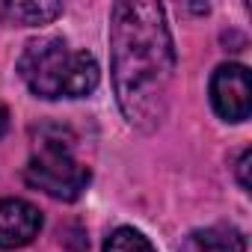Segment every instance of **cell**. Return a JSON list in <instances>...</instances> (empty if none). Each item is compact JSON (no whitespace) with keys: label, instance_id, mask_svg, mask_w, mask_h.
<instances>
[{"label":"cell","instance_id":"obj_2","mask_svg":"<svg viewBox=\"0 0 252 252\" xmlns=\"http://www.w3.org/2000/svg\"><path fill=\"white\" fill-rule=\"evenodd\" d=\"M18 71H21L24 83L30 86V92L36 98H48V101L86 98L89 92H95V86L101 80L95 57L89 51L68 48V42L57 39V36L27 42V48L18 60Z\"/></svg>","mask_w":252,"mask_h":252},{"label":"cell","instance_id":"obj_5","mask_svg":"<svg viewBox=\"0 0 252 252\" xmlns=\"http://www.w3.org/2000/svg\"><path fill=\"white\" fill-rule=\"evenodd\" d=\"M42 231V214L24 199H0V249H21Z\"/></svg>","mask_w":252,"mask_h":252},{"label":"cell","instance_id":"obj_7","mask_svg":"<svg viewBox=\"0 0 252 252\" xmlns=\"http://www.w3.org/2000/svg\"><path fill=\"white\" fill-rule=\"evenodd\" d=\"M63 15V3L54 0H6L0 3V18L18 27H42Z\"/></svg>","mask_w":252,"mask_h":252},{"label":"cell","instance_id":"obj_8","mask_svg":"<svg viewBox=\"0 0 252 252\" xmlns=\"http://www.w3.org/2000/svg\"><path fill=\"white\" fill-rule=\"evenodd\" d=\"M104 252H158L152 246V240L146 234H140L131 225H122L116 228L107 240H104Z\"/></svg>","mask_w":252,"mask_h":252},{"label":"cell","instance_id":"obj_1","mask_svg":"<svg viewBox=\"0 0 252 252\" xmlns=\"http://www.w3.org/2000/svg\"><path fill=\"white\" fill-rule=\"evenodd\" d=\"M110 60L119 107L134 128L152 131L169 107L175 48L163 6L119 0L110 12Z\"/></svg>","mask_w":252,"mask_h":252},{"label":"cell","instance_id":"obj_9","mask_svg":"<svg viewBox=\"0 0 252 252\" xmlns=\"http://www.w3.org/2000/svg\"><path fill=\"white\" fill-rule=\"evenodd\" d=\"M249 160H252V152L246 149L240 158H237V181L243 190H249Z\"/></svg>","mask_w":252,"mask_h":252},{"label":"cell","instance_id":"obj_10","mask_svg":"<svg viewBox=\"0 0 252 252\" xmlns=\"http://www.w3.org/2000/svg\"><path fill=\"white\" fill-rule=\"evenodd\" d=\"M6 128H9V113H6V107L0 104V137L6 134Z\"/></svg>","mask_w":252,"mask_h":252},{"label":"cell","instance_id":"obj_3","mask_svg":"<svg viewBox=\"0 0 252 252\" xmlns=\"http://www.w3.org/2000/svg\"><path fill=\"white\" fill-rule=\"evenodd\" d=\"M24 181L51 199L74 202L89 184V169L71 155L68 143L60 137H45L24 166Z\"/></svg>","mask_w":252,"mask_h":252},{"label":"cell","instance_id":"obj_4","mask_svg":"<svg viewBox=\"0 0 252 252\" xmlns=\"http://www.w3.org/2000/svg\"><path fill=\"white\" fill-rule=\"evenodd\" d=\"M211 104L225 122H246L252 113V80L237 63H225L211 77Z\"/></svg>","mask_w":252,"mask_h":252},{"label":"cell","instance_id":"obj_6","mask_svg":"<svg viewBox=\"0 0 252 252\" xmlns=\"http://www.w3.org/2000/svg\"><path fill=\"white\" fill-rule=\"evenodd\" d=\"M178 252H246V237L234 225H208L190 231Z\"/></svg>","mask_w":252,"mask_h":252}]
</instances>
